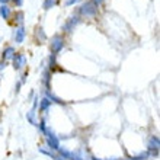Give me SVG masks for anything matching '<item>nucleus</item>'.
<instances>
[{
	"instance_id": "1",
	"label": "nucleus",
	"mask_w": 160,
	"mask_h": 160,
	"mask_svg": "<svg viewBox=\"0 0 160 160\" xmlns=\"http://www.w3.org/2000/svg\"><path fill=\"white\" fill-rule=\"evenodd\" d=\"M80 12H82V15H84V16H93V15L96 13V8H95L92 3H88V4H83V6H82Z\"/></svg>"
},
{
	"instance_id": "2",
	"label": "nucleus",
	"mask_w": 160,
	"mask_h": 160,
	"mask_svg": "<svg viewBox=\"0 0 160 160\" xmlns=\"http://www.w3.org/2000/svg\"><path fill=\"white\" fill-rule=\"evenodd\" d=\"M51 45H52V51H57L63 47V39L60 38V37H54V39H52V42H51Z\"/></svg>"
},
{
	"instance_id": "3",
	"label": "nucleus",
	"mask_w": 160,
	"mask_h": 160,
	"mask_svg": "<svg viewBox=\"0 0 160 160\" xmlns=\"http://www.w3.org/2000/svg\"><path fill=\"white\" fill-rule=\"evenodd\" d=\"M48 144H50L52 148H58V140L55 138L54 135H48Z\"/></svg>"
},
{
	"instance_id": "4",
	"label": "nucleus",
	"mask_w": 160,
	"mask_h": 160,
	"mask_svg": "<svg viewBox=\"0 0 160 160\" xmlns=\"http://www.w3.org/2000/svg\"><path fill=\"white\" fill-rule=\"evenodd\" d=\"M23 61H25V58L22 57V55H15V67H22V64H23Z\"/></svg>"
},
{
	"instance_id": "5",
	"label": "nucleus",
	"mask_w": 160,
	"mask_h": 160,
	"mask_svg": "<svg viewBox=\"0 0 160 160\" xmlns=\"http://www.w3.org/2000/svg\"><path fill=\"white\" fill-rule=\"evenodd\" d=\"M157 146H159V140H157L156 137H153V138L150 140V144H148V148H152V150H154V148H156V150H157Z\"/></svg>"
},
{
	"instance_id": "6",
	"label": "nucleus",
	"mask_w": 160,
	"mask_h": 160,
	"mask_svg": "<svg viewBox=\"0 0 160 160\" xmlns=\"http://www.w3.org/2000/svg\"><path fill=\"white\" fill-rule=\"evenodd\" d=\"M9 8H6V6H2V8H0V15H2V16L4 18V19H6V18H9Z\"/></svg>"
},
{
	"instance_id": "7",
	"label": "nucleus",
	"mask_w": 160,
	"mask_h": 160,
	"mask_svg": "<svg viewBox=\"0 0 160 160\" xmlns=\"http://www.w3.org/2000/svg\"><path fill=\"white\" fill-rule=\"evenodd\" d=\"M23 35H25V31H23V28H21V29H18L16 41H18V42H21L22 39H23Z\"/></svg>"
},
{
	"instance_id": "8",
	"label": "nucleus",
	"mask_w": 160,
	"mask_h": 160,
	"mask_svg": "<svg viewBox=\"0 0 160 160\" xmlns=\"http://www.w3.org/2000/svg\"><path fill=\"white\" fill-rule=\"evenodd\" d=\"M57 3V0H47L45 3H44V8L45 9H50V6H54Z\"/></svg>"
},
{
	"instance_id": "9",
	"label": "nucleus",
	"mask_w": 160,
	"mask_h": 160,
	"mask_svg": "<svg viewBox=\"0 0 160 160\" xmlns=\"http://www.w3.org/2000/svg\"><path fill=\"white\" fill-rule=\"evenodd\" d=\"M50 102L51 101H48V99H42V102H41V109H45L47 106L50 105Z\"/></svg>"
},
{
	"instance_id": "10",
	"label": "nucleus",
	"mask_w": 160,
	"mask_h": 160,
	"mask_svg": "<svg viewBox=\"0 0 160 160\" xmlns=\"http://www.w3.org/2000/svg\"><path fill=\"white\" fill-rule=\"evenodd\" d=\"M73 3H76V0H68L67 4H73Z\"/></svg>"
},
{
	"instance_id": "11",
	"label": "nucleus",
	"mask_w": 160,
	"mask_h": 160,
	"mask_svg": "<svg viewBox=\"0 0 160 160\" xmlns=\"http://www.w3.org/2000/svg\"><path fill=\"white\" fill-rule=\"evenodd\" d=\"M93 2H95V3H96V4H99V3H102L103 0H93Z\"/></svg>"
},
{
	"instance_id": "12",
	"label": "nucleus",
	"mask_w": 160,
	"mask_h": 160,
	"mask_svg": "<svg viewBox=\"0 0 160 160\" xmlns=\"http://www.w3.org/2000/svg\"><path fill=\"white\" fill-rule=\"evenodd\" d=\"M15 2L18 3V6H21V4H22V0H15Z\"/></svg>"
},
{
	"instance_id": "13",
	"label": "nucleus",
	"mask_w": 160,
	"mask_h": 160,
	"mask_svg": "<svg viewBox=\"0 0 160 160\" xmlns=\"http://www.w3.org/2000/svg\"><path fill=\"white\" fill-rule=\"evenodd\" d=\"M0 2H2V3H4V2H8V0H0Z\"/></svg>"
}]
</instances>
